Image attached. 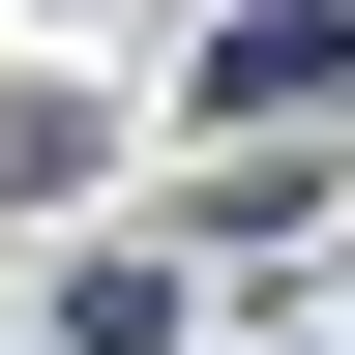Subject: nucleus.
Listing matches in <instances>:
<instances>
[{"label": "nucleus", "instance_id": "f257e3e1", "mask_svg": "<svg viewBox=\"0 0 355 355\" xmlns=\"http://www.w3.org/2000/svg\"><path fill=\"white\" fill-rule=\"evenodd\" d=\"M207 119H237V148H326L355 119V0H237V30H207Z\"/></svg>", "mask_w": 355, "mask_h": 355}]
</instances>
